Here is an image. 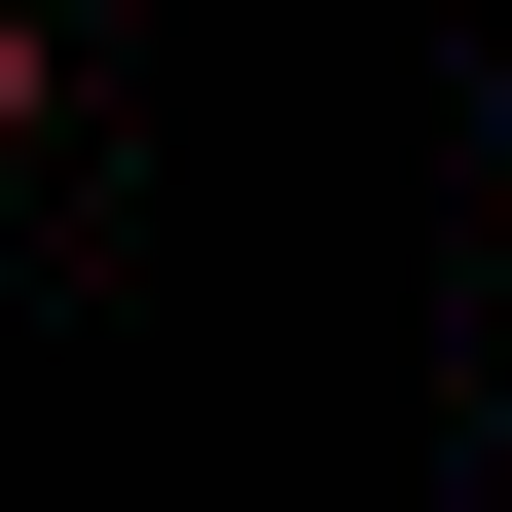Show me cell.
<instances>
[{"instance_id":"obj_2","label":"cell","mask_w":512,"mask_h":512,"mask_svg":"<svg viewBox=\"0 0 512 512\" xmlns=\"http://www.w3.org/2000/svg\"><path fill=\"white\" fill-rule=\"evenodd\" d=\"M476 366H512V256H476Z\"/></svg>"},{"instance_id":"obj_1","label":"cell","mask_w":512,"mask_h":512,"mask_svg":"<svg viewBox=\"0 0 512 512\" xmlns=\"http://www.w3.org/2000/svg\"><path fill=\"white\" fill-rule=\"evenodd\" d=\"M37 110H74V37H37V0H0V183H37Z\"/></svg>"}]
</instances>
